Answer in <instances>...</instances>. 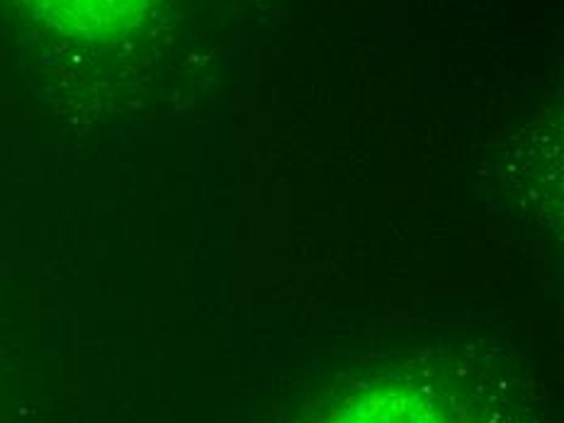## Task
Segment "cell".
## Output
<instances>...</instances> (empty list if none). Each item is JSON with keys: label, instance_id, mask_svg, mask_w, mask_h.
<instances>
[{"label": "cell", "instance_id": "cell-2", "mask_svg": "<svg viewBox=\"0 0 564 423\" xmlns=\"http://www.w3.org/2000/svg\"><path fill=\"white\" fill-rule=\"evenodd\" d=\"M340 423H441V416L416 394L387 390L360 399Z\"/></svg>", "mask_w": 564, "mask_h": 423}, {"label": "cell", "instance_id": "cell-1", "mask_svg": "<svg viewBox=\"0 0 564 423\" xmlns=\"http://www.w3.org/2000/svg\"><path fill=\"white\" fill-rule=\"evenodd\" d=\"M25 6L62 37L115 42L144 22L154 0H25Z\"/></svg>", "mask_w": 564, "mask_h": 423}]
</instances>
